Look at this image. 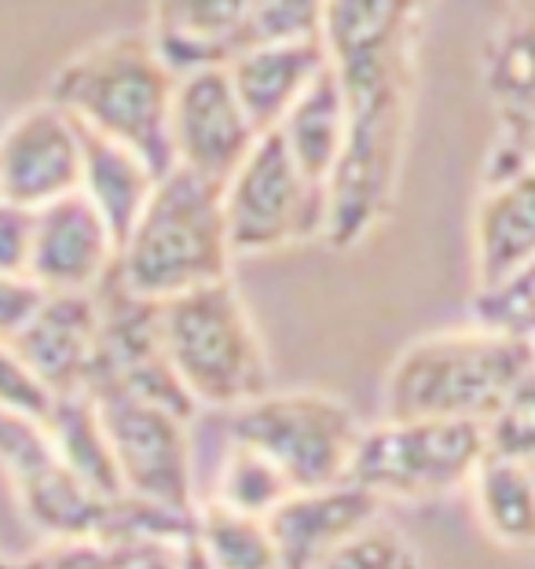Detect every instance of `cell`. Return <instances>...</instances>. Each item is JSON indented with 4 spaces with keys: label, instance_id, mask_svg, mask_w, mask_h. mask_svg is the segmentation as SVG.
Listing matches in <instances>:
<instances>
[{
    "label": "cell",
    "instance_id": "6da1fadb",
    "mask_svg": "<svg viewBox=\"0 0 535 569\" xmlns=\"http://www.w3.org/2000/svg\"><path fill=\"white\" fill-rule=\"evenodd\" d=\"M418 0H326L323 44L349 103V140L326 188L323 243L352 250L388 217L415 89Z\"/></svg>",
    "mask_w": 535,
    "mask_h": 569
},
{
    "label": "cell",
    "instance_id": "7a4b0ae2",
    "mask_svg": "<svg viewBox=\"0 0 535 569\" xmlns=\"http://www.w3.org/2000/svg\"><path fill=\"white\" fill-rule=\"evenodd\" d=\"M532 368V338L488 323L422 335L385 375V419L488 422Z\"/></svg>",
    "mask_w": 535,
    "mask_h": 569
},
{
    "label": "cell",
    "instance_id": "3957f363",
    "mask_svg": "<svg viewBox=\"0 0 535 569\" xmlns=\"http://www.w3.org/2000/svg\"><path fill=\"white\" fill-rule=\"evenodd\" d=\"M173 96L176 78L148 33H121L84 48L48 84V100L81 129L140 154L158 177L176 166L169 140Z\"/></svg>",
    "mask_w": 535,
    "mask_h": 569
},
{
    "label": "cell",
    "instance_id": "277c9868",
    "mask_svg": "<svg viewBox=\"0 0 535 569\" xmlns=\"http://www.w3.org/2000/svg\"><path fill=\"white\" fill-rule=\"evenodd\" d=\"M224 188L173 166L158 177L151 202L118 250V276L132 295L169 301L231 280Z\"/></svg>",
    "mask_w": 535,
    "mask_h": 569
},
{
    "label": "cell",
    "instance_id": "5b68a950",
    "mask_svg": "<svg viewBox=\"0 0 535 569\" xmlns=\"http://www.w3.org/2000/svg\"><path fill=\"white\" fill-rule=\"evenodd\" d=\"M162 346L176 382L199 411H235L272 390L258 323L231 280L158 301Z\"/></svg>",
    "mask_w": 535,
    "mask_h": 569
},
{
    "label": "cell",
    "instance_id": "8992f818",
    "mask_svg": "<svg viewBox=\"0 0 535 569\" xmlns=\"http://www.w3.org/2000/svg\"><path fill=\"white\" fill-rule=\"evenodd\" d=\"M363 430L349 401L320 390H268L228 416V441L272 459L294 492L352 481Z\"/></svg>",
    "mask_w": 535,
    "mask_h": 569
},
{
    "label": "cell",
    "instance_id": "52a82bcc",
    "mask_svg": "<svg viewBox=\"0 0 535 569\" xmlns=\"http://www.w3.org/2000/svg\"><path fill=\"white\" fill-rule=\"evenodd\" d=\"M488 456L484 422L382 419L363 430L352 481L382 503H425L470 489Z\"/></svg>",
    "mask_w": 535,
    "mask_h": 569
},
{
    "label": "cell",
    "instance_id": "ba28073f",
    "mask_svg": "<svg viewBox=\"0 0 535 569\" xmlns=\"http://www.w3.org/2000/svg\"><path fill=\"white\" fill-rule=\"evenodd\" d=\"M111 445L121 492L140 503L176 515L199 511L191 463V419L180 411L143 401L121 386H84Z\"/></svg>",
    "mask_w": 535,
    "mask_h": 569
},
{
    "label": "cell",
    "instance_id": "9c48e42d",
    "mask_svg": "<svg viewBox=\"0 0 535 569\" xmlns=\"http://www.w3.org/2000/svg\"><path fill=\"white\" fill-rule=\"evenodd\" d=\"M224 217L235 258L279 253L326 232V188L290 159L279 132H264L224 184Z\"/></svg>",
    "mask_w": 535,
    "mask_h": 569
},
{
    "label": "cell",
    "instance_id": "30bf717a",
    "mask_svg": "<svg viewBox=\"0 0 535 569\" xmlns=\"http://www.w3.org/2000/svg\"><path fill=\"white\" fill-rule=\"evenodd\" d=\"M81 126L44 100L0 129V199L38 213L81 191Z\"/></svg>",
    "mask_w": 535,
    "mask_h": 569
},
{
    "label": "cell",
    "instance_id": "8fae6325",
    "mask_svg": "<svg viewBox=\"0 0 535 569\" xmlns=\"http://www.w3.org/2000/svg\"><path fill=\"white\" fill-rule=\"evenodd\" d=\"M169 140L180 169L224 188L228 177L246 162L261 132L242 111L228 70L213 67L176 81Z\"/></svg>",
    "mask_w": 535,
    "mask_h": 569
},
{
    "label": "cell",
    "instance_id": "7c38bea8",
    "mask_svg": "<svg viewBox=\"0 0 535 569\" xmlns=\"http://www.w3.org/2000/svg\"><path fill=\"white\" fill-rule=\"evenodd\" d=\"M114 264L118 243L111 228L81 191L33 213L27 276L44 295H95Z\"/></svg>",
    "mask_w": 535,
    "mask_h": 569
},
{
    "label": "cell",
    "instance_id": "4fadbf2b",
    "mask_svg": "<svg viewBox=\"0 0 535 569\" xmlns=\"http://www.w3.org/2000/svg\"><path fill=\"white\" fill-rule=\"evenodd\" d=\"M382 507L385 503L374 500L356 481L290 492L268 518L279 569H315L360 529L378 522Z\"/></svg>",
    "mask_w": 535,
    "mask_h": 569
},
{
    "label": "cell",
    "instance_id": "5bb4252c",
    "mask_svg": "<svg viewBox=\"0 0 535 569\" xmlns=\"http://www.w3.org/2000/svg\"><path fill=\"white\" fill-rule=\"evenodd\" d=\"M258 0H151V44L173 78L228 67L242 52Z\"/></svg>",
    "mask_w": 535,
    "mask_h": 569
},
{
    "label": "cell",
    "instance_id": "9a60e30c",
    "mask_svg": "<svg viewBox=\"0 0 535 569\" xmlns=\"http://www.w3.org/2000/svg\"><path fill=\"white\" fill-rule=\"evenodd\" d=\"M52 393L84 390L100 353V309L92 295H44L41 309L11 342Z\"/></svg>",
    "mask_w": 535,
    "mask_h": 569
},
{
    "label": "cell",
    "instance_id": "2e32d148",
    "mask_svg": "<svg viewBox=\"0 0 535 569\" xmlns=\"http://www.w3.org/2000/svg\"><path fill=\"white\" fill-rule=\"evenodd\" d=\"M535 261V166L484 184L473 213V280L495 290Z\"/></svg>",
    "mask_w": 535,
    "mask_h": 569
},
{
    "label": "cell",
    "instance_id": "e0dca14e",
    "mask_svg": "<svg viewBox=\"0 0 535 569\" xmlns=\"http://www.w3.org/2000/svg\"><path fill=\"white\" fill-rule=\"evenodd\" d=\"M331 67L323 41H290V44H258L239 52L224 67L242 111L258 132H275L294 103L305 96L315 78Z\"/></svg>",
    "mask_w": 535,
    "mask_h": 569
},
{
    "label": "cell",
    "instance_id": "ac0fdd59",
    "mask_svg": "<svg viewBox=\"0 0 535 569\" xmlns=\"http://www.w3.org/2000/svg\"><path fill=\"white\" fill-rule=\"evenodd\" d=\"M81 143H84L81 196L103 217V224L111 228L114 243L121 250V243H125L132 232V224L140 221L143 206L151 202L158 173L140 154H132L129 148H121L114 140L95 137L89 129H81Z\"/></svg>",
    "mask_w": 535,
    "mask_h": 569
},
{
    "label": "cell",
    "instance_id": "d6986e66",
    "mask_svg": "<svg viewBox=\"0 0 535 569\" xmlns=\"http://www.w3.org/2000/svg\"><path fill=\"white\" fill-rule=\"evenodd\" d=\"M275 132L301 173L312 184L331 188V177L342 162L349 140V103L342 81L331 67L315 78V84L294 103V111L283 118V126Z\"/></svg>",
    "mask_w": 535,
    "mask_h": 569
},
{
    "label": "cell",
    "instance_id": "ffe728a7",
    "mask_svg": "<svg viewBox=\"0 0 535 569\" xmlns=\"http://www.w3.org/2000/svg\"><path fill=\"white\" fill-rule=\"evenodd\" d=\"M44 438L52 456L74 475L81 486L100 496H125L118 481V467L107 445L103 422L95 416L92 397L84 390L55 393V405L44 419Z\"/></svg>",
    "mask_w": 535,
    "mask_h": 569
},
{
    "label": "cell",
    "instance_id": "44dd1931",
    "mask_svg": "<svg viewBox=\"0 0 535 569\" xmlns=\"http://www.w3.org/2000/svg\"><path fill=\"white\" fill-rule=\"evenodd\" d=\"M470 496L484 532L498 548H535V478L525 463L488 452L470 481Z\"/></svg>",
    "mask_w": 535,
    "mask_h": 569
},
{
    "label": "cell",
    "instance_id": "7402d4cb",
    "mask_svg": "<svg viewBox=\"0 0 535 569\" xmlns=\"http://www.w3.org/2000/svg\"><path fill=\"white\" fill-rule=\"evenodd\" d=\"M290 492H294V486L283 478V470H279L272 459H264L261 452H253V448L239 441H228L221 467H216L210 503L268 522Z\"/></svg>",
    "mask_w": 535,
    "mask_h": 569
},
{
    "label": "cell",
    "instance_id": "603a6c76",
    "mask_svg": "<svg viewBox=\"0 0 535 569\" xmlns=\"http://www.w3.org/2000/svg\"><path fill=\"white\" fill-rule=\"evenodd\" d=\"M194 543L213 569H279L268 522L224 511L210 500H202L194 515Z\"/></svg>",
    "mask_w": 535,
    "mask_h": 569
},
{
    "label": "cell",
    "instance_id": "cb8c5ba5",
    "mask_svg": "<svg viewBox=\"0 0 535 569\" xmlns=\"http://www.w3.org/2000/svg\"><path fill=\"white\" fill-rule=\"evenodd\" d=\"M323 22H326V0H258L242 52L258 44L323 41Z\"/></svg>",
    "mask_w": 535,
    "mask_h": 569
},
{
    "label": "cell",
    "instance_id": "d4e9b609",
    "mask_svg": "<svg viewBox=\"0 0 535 569\" xmlns=\"http://www.w3.org/2000/svg\"><path fill=\"white\" fill-rule=\"evenodd\" d=\"M315 569H425L418 548L388 522H371Z\"/></svg>",
    "mask_w": 535,
    "mask_h": 569
},
{
    "label": "cell",
    "instance_id": "484cf974",
    "mask_svg": "<svg viewBox=\"0 0 535 569\" xmlns=\"http://www.w3.org/2000/svg\"><path fill=\"white\" fill-rule=\"evenodd\" d=\"M488 433V452L517 459V463H532L535 459V368L514 386L503 408L484 422Z\"/></svg>",
    "mask_w": 535,
    "mask_h": 569
},
{
    "label": "cell",
    "instance_id": "4316f807",
    "mask_svg": "<svg viewBox=\"0 0 535 569\" xmlns=\"http://www.w3.org/2000/svg\"><path fill=\"white\" fill-rule=\"evenodd\" d=\"M52 405H55V393L38 379V371L19 357L16 346L0 342V411L44 427Z\"/></svg>",
    "mask_w": 535,
    "mask_h": 569
},
{
    "label": "cell",
    "instance_id": "83f0119b",
    "mask_svg": "<svg viewBox=\"0 0 535 569\" xmlns=\"http://www.w3.org/2000/svg\"><path fill=\"white\" fill-rule=\"evenodd\" d=\"M477 323L514 331L535 342V261L509 283L477 295Z\"/></svg>",
    "mask_w": 535,
    "mask_h": 569
},
{
    "label": "cell",
    "instance_id": "f1b7e54d",
    "mask_svg": "<svg viewBox=\"0 0 535 569\" xmlns=\"http://www.w3.org/2000/svg\"><path fill=\"white\" fill-rule=\"evenodd\" d=\"M52 459L55 456H52V448H48V438L38 422H27V419H16V416H8V411H0V467H4L11 486L38 475Z\"/></svg>",
    "mask_w": 535,
    "mask_h": 569
},
{
    "label": "cell",
    "instance_id": "f546056e",
    "mask_svg": "<svg viewBox=\"0 0 535 569\" xmlns=\"http://www.w3.org/2000/svg\"><path fill=\"white\" fill-rule=\"evenodd\" d=\"M11 569H118V555L103 540H44Z\"/></svg>",
    "mask_w": 535,
    "mask_h": 569
},
{
    "label": "cell",
    "instance_id": "4dcf8cb0",
    "mask_svg": "<svg viewBox=\"0 0 535 569\" xmlns=\"http://www.w3.org/2000/svg\"><path fill=\"white\" fill-rule=\"evenodd\" d=\"M33 213L0 199V276H27Z\"/></svg>",
    "mask_w": 535,
    "mask_h": 569
},
{
    "label": "cell",
    "instance_id": "1f68e13d",
    "mask_svg": "<svg viewBox=\"0 0 535 569\" xmlns=\"http://www.w3.org/2000/svg\"><path fill=\"white\" fill-rule=\"evenodd\" d=\"M118 555V569H184L188 540L176 537H137L125 543H111Z\"/></svg>",
    "mask_w": 535,
    "mask_h": 569
},
{
    "label": "cell",
    "instance_id": "d6a6232c",
    "mask_svg": "<svg viewBox=\"0 0 535 569\" xmlns=\"http://www.w3.org/2000/svg\"><path fill=\"white\" fill-rule=\"evenodd\" d=\"M509 22H517L521 30H528L535 38V0H509V11H506Z\"/></svg>",
    "mask_w": 535,
    "mask_h": 569
},
{
    "label": "cell",
    "instance_id": "836d02e7",
    "mask_svg": "<svg viewBox=\"0 0 535 569\" xmlns=\"http://www.w3.org/2000/svg\"><path fill=\"white\" fill-rule=\"evenodd\" d=\"M528 470H532V478H535V459H532V463H525Z\"/></svg>",
    "mask_w": 535,
    "mask_h": 569
},
{
    "label": "cell",
    "instance_id": "e575fe53",
    "mask_svg": "<svg viewBox=\"0 0 535 569\" xmlns=\"http://www.w3.org/2000/svg\"><path fill=\"white\" fill-rule=\"evenodd\" d=\"M0 569H11V562H4V559H0Z\"/></svg>",
    "mask_w": 535,
    "mask_h": 569
},
{
    "label": "cell",
    "instance_id": "d590c367",
    "mask_svg": "<svg viewBox=\"0 0 535 569\" xmlns=\"http://www.w3.org/2000/svg\"><path fill=\"white\" fill-rule=\"evenodd\" d=\"M418 4H422V8H425V4H433V0H418Z\"/></svg>",
    "mask_w": 535,
    "mask_h": 569
}]
</instances>
